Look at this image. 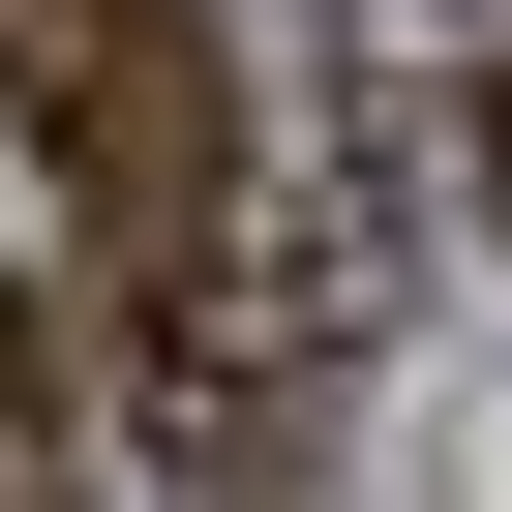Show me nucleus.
<instances>
[{
	"instance_id": "f257e3e1",
	"label": "nucleus",
	"mask_w": 512,
	"mask_h": 512,
	"mask_svg": "<svg viewBox=\"0 0 512 512\" xmlns=\"http://www.w3.org/2000/svg\"><path fill=\"white\" fill-rule=\"evenodd\" d=\"M121 31H151V0H0V121H61V91L121 61Z\"/></svg>"
},
{
	"instance_id": "f03ea898",
	"label": "nucleus",
	"mask_w": 512,
	"mask_h": 512,
	"mask_svg": "<svg viewBox=\"0 0 512 512\" xmlns=\"http://www.w3.org/2000/svg\"><path fill=\"white\" fill-rule=\"evenodd\" d=\"M482 241H512V91H482Z\"/></svg>"
},
{
	"instance_id": "7ed1b4c3",
	"label": "nucleus",
	"mask_w": 512,
	"mask_h": 512,
	"mask_svg": "<svg viewBox=\"0 0 512 512\" xmlns=\"http://www.w3.org/2000/svg\"><path fill=\"white\" fill-rule=\"evenodd\" d=\"M0 512H31V482H0Z\"/></svg>"
}]
</instances>
